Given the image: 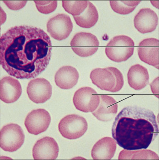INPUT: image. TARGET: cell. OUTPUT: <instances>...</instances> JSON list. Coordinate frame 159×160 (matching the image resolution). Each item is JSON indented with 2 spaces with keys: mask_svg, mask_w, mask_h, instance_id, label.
I'll list each match as a JSON object with an SVG mask.
<instances>
[{
  "mask_svg": "<svg viewBox=\"0 0 159 160\" xmlns=\"http://www.w3.org/2000/svg\"><path fill=\"white\" fill-rule=\"evenodd\" d=\"M51 50L50 37L43 30L28 26L12 27L1 37V65L17 78H34L47 68Z\"/></svg>",
  "mask_w": 159,
  "mask_h": 160,
  "instance_id": "cell-1",
  "label": "cell"
},
{
  "mask_svg": "<svg viewBox=\"0 0 159 160\" xmlns=\"http://www.w3.org/2000/svg\"><path fill=\"white\" fill-rule=\"evenodd\" d=\"M156 116L152 110L142 107L124 108L116 117L112 134L124 149H146L158 134Z\"/></svg>",
  "mask_w": 159,
  "mask_h": 160,
  "instance_id": "cell-2",
  "label": "cell"
},
{
  "mask_svg": "<svg viewBox=\"0 0 159 160\" xmlns=\"http://www.w3.org/2000/svg\"><path fill=\"white\" fill-rule=\"evenodd\" d=\"M90 78L93 84L101 90L113 93L120 91L124 83L122 73L114 67L93 69L91 72Z\"/></svg>",
  "mask_w": 159,
  "mask_h": 160,
  "instance_id": "cell-3",
  "label": "cell"
},
{
  "mask_svg": "<svg viewBox=\"0 0 159 160\" xmlns=\"http://www.w3.org/2000/svg\"><path fill=\"white\" fill-rule=\"evenodd\" d=\"M134 43L129 37L119 35L114 37L107 45L105 53L112 61L121 62L127 61L133 54Z\"/></svg>",
  "mask_w": 159,
  "mask_h": 160,
  "instance_id": "cell-4",
  "label": "cell"
},
{
  "mask_svg": "<svg viewBox=\"0 0 159 160\" xmlns=\"http://www.w3.org/2000/svg\"><path fill=\"white\" fill-rule=\"evenodd\" d=\"M58 128L63 137L73 140L83 136L87 130L88 124L86 119L83 117L71 114L67 115L61 119Z\"/></svg>",
  "mask_w": 159,
  "mask_h": 160,
  "instance_id": "cell-5",
  "label": "cell"
},
{
  "mask_svg": "<svg viewBox=\"0 0 159 160\" xmlns=\"http://www.w3.org/2000/svg\"><path fill=\"white\" fill-rule=\"evenodd\" d=\"M25 136L22 128L16 124L5 125L1 131V147L6 152H13L23 145Z\"/></svg>",
  "mask_w": 159,
  "mask_h": 160,
  "instance_id": "cell-6",
  "label": "cell"
},
{
  "mask_svg": "<svg viewBox=\"0 0 159 160\" xmlns=\"http://www.w3.org/2000/svg\"><path fill=\"white\" fill-rule=\"evenodd\" d=\"M72 50L78 56L86 57L91 56L98 50L99 42L97 37L90 33H76L71 42Z\"/></svg>",
  "mask_w": 159,
  "mask_h": 160,
  "instance_id": "cell-7",
  "label": "cell"
},
{
  "mask_svg": "<svg viewBox=\"0 0 159 160\" xmlns=\"http://www.w3.org/2000/svg\"><path fill=\"white\" fill-rule=\"evenodd\" d=\"M100 95L94 89L82 87L76 91L73 98L76 108L84 112H93L99 107Z\"/></svg>",
  "mask_w": 159,
  "mask_h": 160,
  "instance_id": "cell-8",
  "label": "cell"
},
{
  "mask_svg": "<svg viewBox=\"0 0 159 160\" xmlns=\"http://www.w3.org/2000/svg\"><path fill=\"white\" fill-rule=\"evenodd\" d=\"M47 27L52 38L60 41L68 38L72 32L73 24L68 15L60 14L50 18Z\"/></svg>",
  "mask_w": 159,
  "mask_h": 160,
  "instance_id": "cell-9",
  "label": "cell"
},
{
  "mask_svg": "<svg viewBox=\"0 0 159 160\" xmlns=\"http://www.w3.org/2000/svg\"><path fill=\"white\" fill-rule=\"evenodd\" d=\"M51 121L50 114L44 109L33 110L27 115L24 125L30 134L38 135L47 130Z\"/></svg>",
  "mask_w": 159,
  "mask_h": 160,
  "instance_id": "cell-10",
  "label": "cell"
},
{
  "mask_svg": "<svg viewBox=\"0 0 159 160\" xmlns=\"http://www.w3.org/2000/svg\"><path fill=\"white\" fill-rule=\"evenodd\" d=\"M26 92L29 99L36 104L46 102L51 98L52 88L48 80L38 78L31 80L27 87Z\"/></svg>",
  "mask_w": 159,
  "mask_h": 160,
  "instance_id": "cell-11",
  "label": "cell"
},
{
  "mask_svg": "<svg viewBox=\"0 0 159 160\" xmlns=\"http://www.w3.org/2000/svg\"><path fill=\"white\" fill-rule=\"evenodd\" d=\"M59 152V147L55 140L46 137L36 141L33 148L32 156L35 160H55Z\"/></svg>",
  "mask_w": 159,
  "mask_h": 160,
  "instance_id": "cell-12",
  "label": "cell"
},
{
  "mask_svg": "<svg viewBox=\"0 0 159 160\" xmlns=\"http://www.w3.org/2000/svg\"><path fill=\"white\" fill-rule=\"evenodd\" d=\"M141 60L149 65L159 68V41L155 38L142 40L137 48Z\"/></svg>",
  "mask_w": 159,
  "mask_h": 160,
  "instance_id": "cell-13",
  "label": "cell"
},
{
  "mask_svg": "<svg viewBox=\"0 0 159 160\" xmlns=\"http://www.w3.org/2000/svg\"><path fill=\"white\" fill-rule=\"evenodd\" d=\"M134 23L135 28L140 33L152 32L158 25L157 15L151 8H142L134 17Z\"/></svg>",
  "mask_w": 159,
  "mask_h": 160,
  "instance_id": "cell-14",
  "label": "cell"
},
{
  "mask_svg": "<svg viewBox=\"0 0 159 160\" xmlns=\"http://www.w3.org/2000/svg\"><path fill=\"white\" fill-rule=\"evenodd\" d=\"M22 93V88L18 80L10 76L2 78L1 81V99L5 103H14Z\"/></svg>",
  "mask_w": 159,
  "mask_h": 160,
  "instance_id": "cell-15",
  "label": "cell"
},
{
  "mask_svg": "<svg viewBox=\"0 0 159 160\" xmlns=\"http://www.w3.org/2000/svg\"><path fill=\"white\" fill-rule=\"evenodd\" d=\"M100 102L93 115L102 122H108L114 118L118 109V103L113 98L109 95L101 94Z\"/></svg>",
  "mask_w": 159,
  "mask_h": 160,
  "instance_id": "cell-16",
  "label": "cell"
},
{
  "mask_svg": "<svg viewBox=\"0 0 159 160\" xmlns=\"http://www.w3.org/2000/svg\"><path fill=\"white\" fill-rule=\"evenodd\" d=\"M117 142L111 138H103L94 144L91 151V156L94 160H110L114 157Z\"/></svg>",
  "mask_w": 159,
  "mask_h": 160,
  "instance_id": "cell-17",
  "label": "cell"
},
{
  "mask_svg": "<svg viewBox=\"0 0 159 160\" xmlns=\"http://www.w3.org/2000/svg\"><path fill=\"white\" fill-rule=\"evenodd\" d=\"M79 73L75 68L63 66L57 71L55 76V82L57 87L64 90H68L77 84Z\"/></svg>",
  "mask_w": 159,
  "mask_h": 160,
  "instance_id": "cell-18",
  "label": "cell"
},
{
  "mask_svg": "<svg viewBox=\"0 0 159 160\" xmlns=\"http://www.w3.org/2000/svg\"><path fill=\"white\" fill-rule=\"evenodd\" d=\"M127 76L128 83L131 88L136 90H142L149 83V77L147 69L139 64L130 67Z\"/></svg>",
  "mask_w": 159,
  "mask_h": 160,
  "instance_id": "cell-19",
  "label": "cell"
},
{
  "mask_svg": "<svg viewBox=\"0 0 159 160\" xmlns=\"http://www.w3.org/2000/svg\"><path fill=\"white\" fill-rule=\"evenodd\" d=\"M76 23L83 28H90L97 23L99 20L98 12L95 6L88 1L87 8L78 16L73 17Z\"/></svg>",
  "mask_w": 159,
  "mask_h": 160,
  "instance_id": "cell-20",
  "label": "cell"
},
{
  "mask_svg": "<svg viewBox=\"0 0 159 160\" xmlns=\"http://www.w3.org/2000/svg\"><path fill=\"white\" fill-rule=\"evenodd\" d=\"M118 160H159V157L150 150H123L119 154Z\"/></svg>",
  "mask_w": 159,
  "mask_h": 160,
  "instance_id": "cell-21",
  "label": "cell"
},
{
  "mask_svg": "<svg viewBox=\"0 0 159 160\" xmlns=\"http://www.w3.org/2000/svg\"><path fill=\"white\" fill-rule=\"evenodd\" d=\"M141 1H110L111 7L116 13L122 15L129 14L132 12Z\"/></svg>",
  "mask_w": 159,
  "mask_h": 160,
  "instance_id": "cell-22",
  "label": "cell"
},
{
  "mask_svg": "<svg viewBox=\"0 0 159 160\" xmlns=\"http://www.w3.org/2000/svg\"><path fill=\"white\" fill-rule=\"evenodd\" d=\"M87 1H63L62 6L66 12L73 16H78L87 8Z\"/></svg>",
  "mask_w": 159,
  "mask_h": 160,
  "instance_id": "cell-23",
  "label": "cell"
},
{
  "mask_svg": "<svg viewBox=\"0 0 159 160\" xmlns=\"http://www.w3.org/2000/svg\"><path fill=\"white\" fill-rule=\"evenodd\" d=\"M36 7L41 13L48 14L56 10L57 6V1H34Z\"/></svg>",
  "mask_w": 159,
  "mask_h": 160,
  "instance_id": "cell-24",
  "label": "cell"
},
{
  "mask_svg": "<svg viewBox=\"0 0 159 160\" xmlns=\"http://www.w3.org/2000/svg\"><path fill=\"white\" fill-rule=\"evenodd\" d=\"M10 10L17 11L22 8L26 5L27 1H2Z\"/></svg>",
  "mask_w": 159,
  "mask_h": 160,
  "instance_id": "cell-25",
  "label": "cell"
}]
</instances>
